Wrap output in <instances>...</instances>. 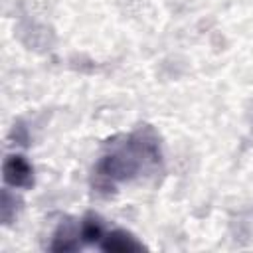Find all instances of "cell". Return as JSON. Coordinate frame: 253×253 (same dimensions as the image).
<instances>
[{"mask_svg": "<svg viewBox=\"0 0 253 253\" xmlns=\"http://www.w3.org/2000/svg\"><path fill=\"white\" fill-rule=\"evenodd\" d=\"M113 2L119 8V12L128 16V18L140 16L146 10V6H148V0H113Z\"/></svg>", "mask_w": 253, "mask_h": 253, "instance_id": "ba28073f", "label": "cell"}, {"mask_svg": "<svg viewBox=\"0 0 253 253\" xmlns=\"http://www.w3.org/2000/svg\"><path fill=\"white\" fill-rule=\"evenodd\" d=\"M20 210H22V200L16 196V192H12L10 188H4L2 190V221H4V225L14 223Z\"/></svg>", "mask_w": 253, "mask_h": 253, "instance_id": "8992f818", "label": "cell"}, {"mask_svg": "<svg viewBox=\"0 0 253 253\" xmlns=\"http://www.w3.org/2000/svg\"><path fill=\"white\" fill-rule=\"evenodd\" d=\"M79 227L71 221H63L55 233H53V239H51V245L49 249L51 251H57V253H67V251H75L79 249Z\"/></svg>", "mask_w": 253, "mask_h": 253, "instance_id": "5b68a950", "label": "cell"}, {"mask_svg": "<svg viewBox=\"0 0 253 253\" xmlns=\"http://www.w3.org/2000/svg\"><path fill=\"white\" fill-rule=\"evenodd\" d=\"M247 119H249V125L253 128V101L249 103V109H247Z\"/></svg>", "mask_w": 253, "mask_h": 253, "instance_id": "8fae6325", "label": "cell"}, {"mask_svg": "<svg viewBox=\"0 0 253 253\" xmlns=\"http://www.w3.org/2000/svg\"><path fill=\"white\" fill-rule=\"evenodd\" d=\"M79 233H81V241L85 243H99L105 235V227L103 221L97 215H87L81 225H79Z\"/></svg>", "mask_w": 253, "mask_h": 253, "instance_id": "52a82bcc", "label": "cell"}, {"mask_svg": "<svg viewBox=\"0 0 253 253\" xmlns=\"http://www.w3.org/2000/svg\"><path fill=\"white\" fill-rule=\"evenodd\" d=\"M186 69H188V65H186L184 59L178 57L176 65L172 67V65H170V57H166V59L160 63L158 73H160V77H164V79H178V77H182V75L186 73Z\"/></svg>", "mask_w": 253, "mask_h": 253, "instance_id": "9c48e42d", "label": "cell"}, {"mask_svg": "<svg viewBox=\"0 0 253 253\" xmlns=\"http://www.w3.org/2000/svg\"><path fill=\"white\" fill-rule=\"evenodd\" d=\"M16 40L34 53H49L57 43L53 26L36 18H22L14 28Z\"/></svg>", "mask_w": 253, "mask_h": 253, "instance_id": "7a4b0ae2", "label": "cell"}, {"mask_svg": "<svg viewBox=\"0 0 253 253\" xmlns=\"http://www.w3.org/2000/svg\"><path fill=\"white\" fill-rule=\"evenodd\" d=\"M2 176H4L6 186H10V188L28 190L34 186V168L20 154L6 156L4 164H2Z\"/></svg>", "mask_w": 253, "mask_h": 253, "instance_id": "3957f363", "label": "cell"}, {"mask_svg": "<svg viewBox=\"0 0 253 253\" xmlns=\"http://www.w3.org/2000/svg\"><path fill=\"white\" fill-rule=\"evenodd\" d=\"M162 172L160 138L150 125H140L126 136L109 140L105 154L93 168L91 188L97 196H111L117 184Z\"/></svg>", "mask_w": 253, "mask_h": 253, "instance_id": "6da1fadb", "label": "cell"}, {"mask_svg": "<svg viewBox=\"0 0 253 253\" xmlns=\"http://www.w3.org/2000/svg\"><path fill=\"white\" fill-rule=\"evenodd\" d=\"M99 247L105 253H138L144 249V245L125 229L105 231L103 239L99 241Z\"/></svg>", "mask_w": 253, "mask_h": 253, "instance_id": "277c9868", "label": "cell"}, {"mask_svg": "<svg viewBox=\"0 0 253 253\" xmlns=\"http://www.w3.org/2000/svg\"><path fill=\"white\" fill-rule=\"evenodd\" d=\"M12 138L16 140V144H28V130H26V126L22 123H14Z\"/></svg>", "mask_w": 253, "mask_h": 253, "instance_id": "30bf717a", "label": "cell"}]
</instances>
